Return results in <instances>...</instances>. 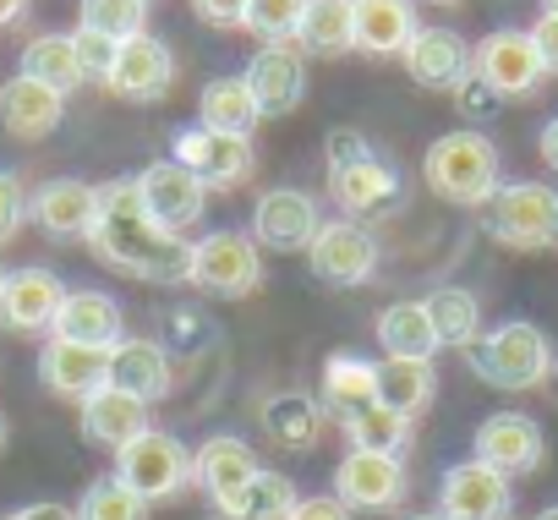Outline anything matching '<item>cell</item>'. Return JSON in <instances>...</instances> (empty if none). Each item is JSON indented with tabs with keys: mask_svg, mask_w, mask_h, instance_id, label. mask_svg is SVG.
Here are the masks:
<instances>
[{
	"mask_svg": "<svg viewBox=\"0 0 558 520\" xmlns=\"http://www.w3.org/2000/svg\"><path fill=\"white\" fill-rule=\"evenodd\" d=\"M422 181H427L433 197H444L454 208H482L504 186V165H498V148H493L487 132L460 126V132H444V137L427 143Z\"/></svg>",
	"mask_w": 558,
	"mask_h": 520,
	"instance_id": "cell-2",
	"label": "cell"
},
{
	"mask_svg": "<svg viewBox=\"0 0 558 520\" xmlns=\"http://www.w3.org/2000/svg\"><path fill=\"white\" fill-rule=\"evenodd\" d=\"M329 197L340 208V219H367V214H384L395 197H400V170L367 148L345 165H329Z\"/></svg>",
	"mask_w": 558,
	"mask_h": 520,
	"instance_id": "cell-17",
	"label": "cell"
},
{
	"mask_svg": "<svg viewBox=\"0 0 558 520\" xmlns=\"http://www.w3.org/2000/svg\"><path fill=\"white\" fill-rule=\"evenodd\" d=\"M454 105H460V116H465V121H482V116H493L504 99H498L482 77H465V83L454 88Z\"/></svg>",
	"mask_w": 558,
	"mask_h": 520,
	"instance_id": "cell-43",
	"label": "cell"
},
{
	"mask_svg": "<svg viewBox=\"0 0 558 520\" xmlns=\"http://www.w3.org/2000/svg\"><path fill=\"white\" fill-rule=\"evenodd\" d=\"M318 225H324V208H318L313 192H302V186H268L252 203V230L246 235L263 252H307Z\"/></svg>",
	"mask_w": 558,
	"mask_h": 520,
	"instance_id": "cell-8",
	"label": "cell"
},
{
	"mask_svg": "<svg viewBox=\"0 0 558 520\" xmlns=\"http://www.w3.org/2000/svg\"><path fill=\"white\" fill-rule=\"evenodd\" d=\"M536 520H558V504H553V509H542V515H536Z\"/></svg>",
	"mask_w": 558,
	"mask_h": 520,
	"instance_id": "cell-53",
	"label": "cell"
},
{
	"mask_svg": "<svg viewBox=\"0 0 558 520\" xmlns=\"http://www.w3.org/2000/svg\"><path fill=\"white\" fill-rule=\"evenodd\" d=\"M116 476L148 504L175 498L181 487H192V449L175 433L148 427V433H137L132 444L116 449Z\"/></svg>",
	"mask_w": 558,
	"mask_h": 520,
	"instance_id": "cell-6",
	"label": "cell"
},
{
	"mask_svg": "<svg viewBox=\"0 0 558 520\" xmlns=\"http://www.w3.org/2000/svg\"><path fill=\"white\" fill-rule=\"evenodd\" d=\"M531 45H536V56H542L547 77H553V72H558V12H542V17H536V28H531Z\"/></svg>",
	"mask_w": 558,
	"mask_h": 520,
	"instance_id": "cell-46",
	"label": "cell"
},
{
	"mask_svg": "<svg viewBox=\"0 0 558 520\" xmlns=\"http://www.w3.org/2000/svg\"><path fill=\"white\" fill-rule=\"evenodd\" d=\"M291 520H351V509H345L335 493H318V498H302Z\"/></svg>",
	"mask_w": 558,
	"mask_h": 520,
	"instance_id": "cell-47",
	"label": "cell"
},
{
	"mask_svg": "<svg viewBox=\"0 0 558 520\" xmlns=\"http://www.w3.org/2000/svg\"><path fill=\"white\" fill-rule=\"evenodd\" d=\"M465 362H471V373H476L482 384L509 389V395L542 389L547 373L558 367V362H553V340H547L536 324H525V318H509V324L487 329V335L465 351Z\"/></svg>",
	"mask_w": 558,
	"mask_h": 520,
	"instance_id": "cell-3",
	"label": "cell"
},
{
	"mask_svg": "<svg viewBox=\"0 0 558 520\" xmlns=\"http://www.w3.org/2000/svg\"><path fill=\"white\" fill-rule=\"evenodd\" d=\"M427 318L438 329V346H454V351H471L482 340V302L465 291V286H438L427 297Z\"/></svg>",
	"mask_w": 558,
	"mask_h": 520,
	"instance_id": "cell-35",
	"label": "cell"
},
{
	"mask_svg": "<svg viewBox=\"0 0 558 520\" xmlns=\"http://www.w3.org/2000/svg\"><path fill=\"white\" fill-rule=\"evenodd\" d=\"M373 143H367V132H356V126H335L329 137H324V154H329V165H345V159H356V154H367Z\"/></svg>",
	"mask_w": 558,
	"mask_h": 520,
	"instance_id": "cell-44",
	"label": "cell"
},
{
	"mask_svg": "<svg viewBox=\"0 0 558 520\" xmlns=\"http://www.w3.org/2000/svg\"><path fill=\"white\" fill-rule=\"evenodd\" d=\"M405 520H449V515H438V509H433V515H405Z\"/></svg>",
	"mask_w": 558,
	"mask_h": 520,
	"instance_id": "cell-51",
	"label": "cell"
},
{
	"mask_svg": "<svg viewBox=\"0 0 558 520\" xmlns=\"http://www.w3.org/2000/svg\"><path fill=\"white\" fill-rule=\"evenodd\" d=\"M61 302H66V286H61L56 269H45V264L7 269V286H0V324L12 335H50Z\"/></svg>",
	"mask_w": 558,
	"mask_h": 520,
	"instance_id": "cell-15",
	"label": "cell"
},
{
	"mask_svg": "<svg viewBox=\"0 0 558 520\" xmlns=\"http://www.w3.org/2000/svg\"><path fill=\"white\" fill-rule=\"evenodd\" d=\"M400 61H405V77L433 94H454L471 77V45L454 28H416Z\"/></svg>",
	"mask_w": 558,
	"mask_h": 520,
	"instance_id": "cell-21",
	"label": "cell"
},
{
	"mask_svg": "<svg viewBox=\"0 0 558 520\" xmlns=\"http://www.w3.org/2000/svg\"><path fill=\"white\" fill-rule=\"evenodd\" d=\"M263 121L246 77H214L203 94H197V126L208 132H230V137H252Z\"/></svg>",
	"mask_w": 558,
	"mask_h": 520,
	"instance_id": "cell-31",
	"label": "cell"
},
{
	"mask_svg": "<svg viewBox=\"0 0 558 520\" xmlns=\"http://www.w3.org/2000/svg\"><path fill=\"white\" fill-rule=\"evenodd\" d=\"M302 56H345L356 50V12L351 0H307V12L291 39Z\"/></svg>",
	"mask_w": 558,
	"mask_h": 520,
	"instance_id": "cell-32",
	"label": "cell"
},
{
	"mask_svg": "<svg viewBox=\"0 0 558 520\" xmlns=\"http://www.w3.org/2000/svg\"><path fill=\"white\" fill-rule=\"evenodd\" d=\"M471 449H476L482 465L504 471L509 482H514V476H531V471L547 460V438H542V427H536L525 411H493V416L476 427Z\"/></svg>",
	"mask_w": 558,
	"mask_h": 520,
	"instance_id": "cell-16",
	"label": "cell"
},
{
	"mask_svg": "<svg viewBox=\"0 0 558 520\" xmlns=\"http://www.w3.org/2000/svg\"><path fill=\"white\" fill-rule=\"evenodd\" d=\"M351 12H356V50L362 56H405V45L416 39V7L411 0H351Z\"/></svg>",
	"mask_w": 558,
	"mask_h": 520,
	"instance_id": "cell-27",
	"label": "cell"
},
{
	"mask_svg": "<svg viewBox=\"0 0 558 520\" xmlns=\"http://www.w3.org/2000/svg\"><path fill=\"white\" fill-rule=\"evenodd\" d=\"M536 148H542V159H547V165L558 170V116H553V121L542 126V137H536Z\"/></svg>",
	"mask_w": 558,
	"mask_h": 520,
	"instance_id": "cell-50",
	"label": "cell"
},
{
	"mask_svg": "<svg viewBox=\"0 0 558 520\" xmlns=\"http://www.w3.org/2000/svg\"><path fill=\"white\" fill-rule=\"evenodd\" d=\"M170 83H175V56H170L165 39L137 34V39H121V45H116V61H110V72H105V88H110L116 99L154 105V99L170 94Z\"/></svg>",
	"mask_w": 558,
	"mask_h": 520,
	"instance_id": "cell-14",
	"label": "cell"
},
{
	"mask_svg": "<svg viewBox=\"0 0 558 520\" xmlns=\"http://www.w3.org/2000/svg\"><path fill=\"white\" fill-rule=\"evenodd\" d=\"M433 7H460V0H433Z\"/></svg>",
	"mask_w": 558,
	"mask_h": 520,
	"instance_id": "cell-55",
	"label": "cell"
},
{
	"mask_svg": "<svg viewBox=\"0 0 558 520\" xmlns=\"http://www.w3.org/2000/svg\"><path fill=\"white\" fill-rule=\"evenodd\" d=\"M263 427L286 449H313L324 438V406L307 389H279V395L263 400Z\"/></svg>",
	"mask_w": 558,
	"mask_h": 520,
	"instance_id": "cell-30",
	"label": "cell"
},
{
	"mask_svg": "<svg viewBox=\"0 0 558 520\" xmlns=\"http://www.w3.org/2000/svg\"><path fill=\"white\" fill-rule=\"evenodd\" d=\"M175 165H186L208 192H230L252 176L257 154H252V137H230V132H208V126H186L175 137Z\"/></svg>",
	"mask_w": 558,
	"mask_h": 520,
	"instance_id": "cell-11",
	"label": "cell"
},
{
	"mask_svg": "<svg viewBox=\"0 0 558 520\" xmlns=\"http://www.w3.org/2000/svg\"><path fill=\"white\" fill-rule=\"evenodd\" d=\"M50 335L56 340H72V346L110 351L116 340H126V313H121V302L110 291H66Z\"/></svg>",
	"mask_w": 558,
	"mask_h": 520,
	"instance_id": "cell-22",
	"label": "cell"
},
{
	"mask_svg": "<svg viewBox=\"0 0 558 520\" xmlns=\"http://www.w3.org/2000/svg\"><path fill=\"white\" fill-rule=\"evenodd\" d=\"M241 77L263 116H291L307 99V56L296 45H257V56L246 61Z\"/></svg>",
	"mask_w": 558,
	"mask_h": 520,
	"instance_id": "cell-19",
	"label": "cell"
},
{
	"mask_svg": "<svg viewBox=\"0 0 558 520\" xmlns=\"http://www.w3.org/2000/svg\"><path fill=\"white\" fill-rule=\"evenodd\" d=\"M345 422V444L351 449H367V455H405L411 449V422L400 416V411H389V406H362V411H351V416H340Z\"/></svg>",
	"mask_w": 558,
	"mask_h": 520,
	"instance_id": "cell-36",
	"label": "cell"
},
{
	"mask_svg": "<svg viewBox=\"0 0 558 520\" xmlns=\"http://www.w3.org/2000/svg\"><path fill=\"white\" fill-rule=\"evenodd\" d=\"M0 520H83V515L66 509V504H56V498H45V504H23L12 515H0Z\"/></svg>",
	"mask_w": 558,
	"mask_h": 520,
	"instance_id": "cell-48",
	"label": "cell"
},
{
	"mask_svg": "<svg viewBox=\"0 0 558 520\" xmlns=\"http://www.w3.org/2000/svg\"><path fill=\"white\" fill-rule=\"evenodd\" d=\"M0 286H7V269H0Z\"/></svg>",
	"mask_w": 558,
	"mask_h": 520,
	"instance_id": "cell-56",
	"label": "cell"
},
{
	"mask_svg": "<svg viewBox=\"0 0 558 520\" xmlns=\"http://www.w3.org/2000/svg\"><path fill=\"white\" fill-rule=\"evenodd\" d=\"M542 12H558V0H542Z\"/></svg>",
	"mask_w": 558,
	"mask_h": 520,
	"instance_id": "cell-54",
	"label": "cell"
},
{
	"mask_svg": "<svg viewBox=\"0 0 558 520\" xmlns=\"http://www.w3.org/2000/svg\"><path fill=\"white\" fill-rule=\"evenodd\" d=\"M296 504H302V493H296V482H291V476H279V471H257V476H252V487L235 498V509H230L225 520H291V515H296Z\"/></svg>",
	"mask_w": 558,
	"mask_h": 520,
	"instance_id": "cell-37",
	"label": "cell"
},
{
	"mask_svg": "<svg viewBox=\"0 0 558 520\" xmlns=\"http://www.w3.org/2000/svg\"><path fill=\"white\" fill-rule=\"evenodd\" d=\"M476 214H482V230L514 252L558 246V192L547 181H504Z\"/></svg>",
	"mask_w": 558,
	"mask_h": 520,
	"instance_id": "cell-4",
	"label": "cell"
},
{
	"mask_svg": "<svg viewBox=\"0 0 558 520\" xmlns=\"http://www.w3.org/2000/svg\"><path fill=\"white\" fill-rule=\"evenodd\" d=\"M302 12H307V0H246L241 28L257 34V45H291Z\"/></svg>",
	"mask_w": 558,
	"mask_h": 520,
	"instance_id": "cell-40",
	"label": "cell"
},
{
	"mask_svg": "<svg viewBox=\"0 0 558 520\" xmlns=\"http://www.w3.org/2000/svg\"><path fill=\"white\" fill-rule=\"evenodd\" d=\"M105 384L154 406V400L170 395V351L159 340H116L110 362H105Z\"/></svg>",
	"mask_w": 558,
	"mask_h": 520,
	"instance_id": "cell-23",
	"label": "cell"
},
{
	"mask_svg": "<svg viewBox=\"0 0 558 520\" xmlns=\"http://www.w3.org/2000/svg\"><path fill=\"white\" fill-rule=\"evenodd\" d=\"M411 476H405V460L400 455H367V449H345V460L335 465V498L356 515H373V509H395L405 498Z\"/></svg>",
	"mask_w": 558,
	"mask_h": 520,
	"instance_id": "cell-13",
	"label": "cell"
},
{
	"mask_svg": "<svg viewBox=\"0 0 558 520\" xmlns=\"http://www.w3.org/2000/svg\"><path fill=\"white\" fill-rule=\"evenodd\" d=\"M99 264L143 280V286H186V269H192V241L165 230L143 197H137V176H116L99 186V214H94V230H88Z\"/></svg>",
	"mask_w": 558,
	"mask_h": 520,
	"instance_id": "cell-1",
	"label": "cell"
},
{
	"mask_svg": "<svg viewBox=\"0 0 558 520\" xmlns=\"http://www.w3.org/2000/svg\"><path fill=\"white\" fill-rule=\"evenodd\" d=\"M28 219V186L17 170H0V246H7Z\"/></svg>",
	"mask_w": 558,
	"mask_h": 520,
	"instance_id": "cell-41",
	"label": "cell"
},
{
	"mask_svg": "<svg viewBox=\"0 0 558 520\" xmlns=\"http://www.w3.org/2000/svg\"><path fill=\"white\" fill-rule=\"evenodd\" d=\"M17 72H23V77H34V83H45V88H56L61 99H66V94H77V88L88 83V72H83V56H77V39H72V34H34V39L23 45Z\"/></svg>",
	"mask_w": 558,
	"mask_h": 520,
	"instance_id": "cell-28",
	"label": "cell"
},
{
	"mask_svg": "<svg viewBox=\"0 0 558 520\" xmlns=\"http://www.w3.org/2000/svg\"><path fill=\"white\" fill-rule=\"evenodd\" d=\"M148 411H154V406H143L137 395L105 384V389H94V395L83 400V438H88V444H105V449L116 455L121 444H132L137 433L154 427Z\"/></svg>",
	"mask_w": 558,
	"mask_h": 520,
	"instance_id": "cell-25",
	"label": "cell"
},
{
	"mask_svg": "<svg viewBox=\"0 0 558 520\" xmlns=\"http://www.w3.org/2000/svg\"><path fill=\"white\" fill-rule=\"evenodd\" d=\"M105 362H110V351L72 346V340H56V335H50V346H45V356H39V378H45L50 395L83 406L94 389H105Z\"/></svg>",
	"mask_w": 558,
	"mask_h": 520,
	"instance_id": "cell-26",
	"label": "cell"
},
{
	"mask_svg": "<svg viewBox=\"0 0 558 520\" xmlns=\"http://www.w3.org/2000/svg\"><path fill=\"white\" fill-rule=\"evenodd\" d=\"M77 515H83V520H148V498H137V493L110 471V476L88 482V493H83Z\"/></svg>",
	"mask_w": 558,
	"mask_h": 520,
	"instance_id": "cell-39",
	"label": "cell"
},
{
	"mask_svg": "<svg viewBox=\"0 0 558 520\" xmlns=\"http://www.w3.org/2000/svg\"><path fill=\"white\" fill-rule=\"evenodd\" d=\"M66 121V99L34 77H12V83H0V126H7L12 137L34 143V137H50L56 126Z\"/></svg>",
	"mask_w": 558,
	"mask_h": 520,
	"instance_id": "cell-24",
	"label": "cell"
},
{
	"mask_svg": "<svg viewBox=\"0 0 558 520\" xmlns=\"http://www.w3.org/2000/svg\"><path fill=\"white\" fill-rule=\"evenodd\" d=\"M94 214H99V186H88L77 176H56L28 192V219L56 241H83L94 230Z\"/></svg>",
	"mask_w": 558,
	"mask_h": 520,
	"instance_id": "cell-20",
	"label": "cell"
},
{
	"mask_svg": "<svg viewBox=\"0 0 558 520\" xmlns=\"http://www.w3.org/2000/svg\"><path fill=\"white\" fill-rule=\"evenodd\" d=\"M373 400H378V362H362L351 351H335L324 362V406L335 416H351V411H362Z\"/></svg>",
	"mask_w": 558,
	"mask_h": 520,
	"instance_id": "cell-34",
	"label": "cell"
},
{
	"mask_svg": "<svg viewBox=\"0 0 558 520\" xmlns=\"http://www.w3.org/2000/svg\"><path fill=\"white\" fill-rule=\"evenodd\" d=\"M72 39H77V56H83V72L105 83V72H110V61H116V39H105V34H83V28H77Z\"/></svg>",
	"mask_w": 558,
	"mask_h": 520,
	"instance_id": "cell-42",
	"label": "cell"
},
{
	"mask_svg": "<svg viewBox=\"0 0 558 520\" xmlns=\"http://www.w3.org/2000/svg\"><path fill=\"white\" fill-rule=\"evenodd\" d=\"M438 515H449V520H509L514 515V487H509L504 471L482 465L476 455L454 460L444 471V487H438Z\"/></svg>",
	"mask_w": 558,
	"mask_h": 520,
	"instance_id": "cell-10",
	"label": "cell"
},
{
	"mask_svg": "<svg viewBox=\"0 0 558 520\" xmlns=\"http://www.w3.org/2000/svg\"><path fill=\"white\" fill-rule=\"evenodd\" d=\"M0 449H7V411H0Z\"/></svg>",
	"mask_w": 558,
	"mask_h": 520,
	"instance_id": "cell-52",
	"label": "cell"
},
{
	"mask_svg": "<svg viewBox=\"0 0 558 520\" xmlns=\"http://www.w3.org/2000/svg\"><path fill=\"white\" fill-rule=\"evenodd\" d=\"M438 395V373L433 362H405V356H384L378 362V406L400 411L405 422H416Z\"/></svg>",
	"mask_w": 558,
	"mask_h": 520,
	"instance_id": "cell-33",
	"label": "cell"
},
{
	"mask_svg": "<svg viewBox=\"0 0 558 520\" xmlns=\"http://www.w3.org/2000/svg\"><path fill=\"white\" fill-rule=\"evenodd\" d=\"M307 264L324 286L351 291V286H367L378 275V241L362 219H324L313 246H307Z\"/></svg>",
	"mask_w": 558,
	"mask_h": 520,
	"instance_id": "cell-7",
	"label": "cell"
},
{
	"mask_svg": "<svg viewBox=\"0 0 558 520\" xmlns=\"http://www.w3.org/2000/svg\"><path fill=\"white\" fill-rule=\"evenodd\" d=\"M471 77H482L498 99H525V94H536V88L547 83V66H542L531 34L498 28V34H487V39L471 50Z\"/></svg>",
	"mask_w": 558,
	"mask_h": 520,
	"instance_id": "cell-9",
	"label": "cell"
},
{
	"mask_svg": "<svg viewBox=\"0 0 558 520\" xmlns=\"http://www.w3.org/2000/svg\"><path fill=\"white\" fill-rule=\"evenodd\" d=\"M34 12V0H0V28H17Z\"/></svg>",
	"mask_w": 558,
	"mask_h": 520,
	"instance_id": "cell-49",
	"label": "cell"
},
{
	"mask_svg": "<svg viewBox=\"0 0 558 520\" xmlns=\"http://www.w3.org/2000/svg\"><path fill=\"white\" fill-rule=\"evenodd\" d=\"M257 471H263V465H257V449H252L246 438H235V433H214V438H203V444L192 449V482L208 493V504H214L219 515L235 509V498L252 487Z\"/></svg>",
	"mask_w": 558,
	"mask_h": 520,
	"instance_id": "cell-12",
	"label": "cell"
},
{
	"mask_svg": "<svg viewBox=\"0 0 558 520\" xmlns=\"http://www.w3.org/2000/svg\"><path fill=\"white\" fill-rule=\"evenodd\" d=\"M77 23L83 34H105L121 45L148 28V0H77Z\"/></svg>",
	"mask_w": 558,
	"mask_h": 520,
	"instance_id": "cell-38",
	"label": "cell"
},
{
	"mask_svg": "<svg viewBox=\"0 0 558 520\" xmlns=\"http://www.w3.org/2000/svg\"><path fill=\"white\" fill-rule=\"evenodd\" d=\"M137 197H143V208H148L165 230H175V235H186V230L203 219V208H208V186H203L186 165H175V159L148 165V170L137 176Z\"/></svg>",
	"mask_w": 558,
	"mask_h": 520,
	"instance_id": "cell-18",
	"label": "cell"
},
{
	"mask_svg": "<svg viewBox=\"0 0 558 520\" xmlns=\"http://www.w3.org/2000/svg\"><path fill=\"white\" fill-rule=\"evenodd\" d=\"M186 286H197L203 297H219V302L252 297L263 286V246L246 230H208L203 241H192Z\"/></svg>",
	"mask_w": 558,
	"mask_h": 520,
	"instance_id": "cell-5",
	"label": "cell"
},
{
	"mask_svg": "<svg viewBox=\"0 0 558 520\" xmlns=\"http://www.w3.org/2000/svg\"><path fill=\"white\" fill-rule=\"evenodd\" d=\"M384 356H405V362H433L438 356V329L427 318V302H389L373 324Z\"/></svg>",
	"mask_w": 558,
	"mask_h": 520,
	"instance_id": "cell-29",
	"label": "cell"
},
{
	"mask_svg": "<svg viewBox=\"0 0 558 520\" xmlns=\"http://www.w3.org/2000/svg\"><path fill=\"white\" fill-rule=\"evenodd\" d=\"M192 12H197L208 28H241L246 0H192Z\"/></svg>",
	"mask_w": 558,
	"mask_h": 520,
	"instance_id": "cell-45",
	"label": "cell"
}]
</instances>
